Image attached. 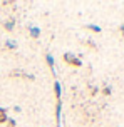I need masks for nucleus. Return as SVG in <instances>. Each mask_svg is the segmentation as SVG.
Segmentation results:
<instances>
[{"mask_svg": "<svg viewBox=\"0 0 124 127\" xmlns=\"http://www.w3.org/2000/svg\"><path fill=\"white\" fill-rule=\"evenodd\" d=\"M119 30H121V33H123V37H124V24L121 27H119Z\"/></svg>", "mask_w": 124, "mask_h": 127, "instance_id": "obj_14", "label": "nucleus"}, {"mask_svg": "<svg viewBox=\"0 0 124 127\" xmlns=\"http://www.w3.org/2000/svg\"><path fill=\"white\" fill-rule=\"evenodd\" d=\"M13 110H15V112H22V107H20V105H15Z\"/></svg>", "mask_w": 124, "mask_h": 127, "instance_id": "obj_12", "label": "nucleus"}, {"mask_svg": "<svg viewBox=\"0 0 124 127\" xmlns=\"http://www.w3.org/2000/svg\"><path fill=\"white\" fill-rule=\"evenodd\" d=\"M87 44L92 45V47H96V42H94V40H87Z\"/></svg>", "mask_w": 124, "mask_h": 127, "instance_id": "obj_13", "label": "nucleus"}, {"mask_svg": "<svg viewBox=\"0 0 124 127\" xmlns=\"http://www.w3.org/2000/svg\"><path fill=\"white\" fill-rule=\"evenodd\" d=\"M8 121V115H7V109L0 107V124H5Z\"/></svg>", "mask_w": 124, "mask_h": 127, "instance_id": "obj_6", "label": "nucleus"}, {"mask_svg": "<svg viewBox=\"0 0 124 127\" xmlns=\"http://www.w3.org/2000/svg\"><path fill=\"white\" fill-rule=\"evenodd\" d=\"M85 29H89V30L96 32V33H99V32L102 30V29H101V27H99V25H94V24H87V25H85Z\"/></svg>", "mask_w": 124, "mask_h": 127, "instance_id": "obj_9", "label": "nucleus"}, {"mask_svg": "<svg viewBox=\"0 0 124 127\" xmlns=\"http://www.w3.org/2000/svg\"><path fill=\"white\" fill-rule=\"evenodd\" d=\"M54 92H55V97H57V100H60L62 89H60V82H59V80H55V82H54Z\"/></svg>", "mask_w": 124, "mask_h": 127, "instance_id": "obj_5", "label": "nucleus"}, {"mask_svg": "<svg viewBox=\"0 0 124 127\" xmlns=\"http://www.w3.org/2000/svg\"><path fill=\"white\" fill-rule=\"evenodd\" d=\"M62 59H64L67 64H71V65H76V67H81L82 65V60L76 55V54H72V52H65L64 55H62Z\"/></svg>", "mask_w": 124, "mask_h": 127, "instance_id": "obj_1", "label": "nucleus"}, {"mask_svg": "<svg viewBox=\"0 0 124 127\" xmlns=\"http://www.w3.org/2000/svg\"><path fill=\"white\" fill-rule=\"evenodd\" d=\"M7 124H8V127H15V126H17L15 119H8V121H7Z\"/></svg>", "mask_w": 124, "mask_h": 127, "instance_id": "obj_10", "label": "nucleus"}, {"mask_svg": "<svg viewBox=\"0 0 124 127\" xmlns=\"http://www.w3.org/2000/svg\"><path fill=\"white\" fill-rule=\"evenodd\" d=\"M5 47H7V49H10V50H13V49H17V42L8 38V40H5Z\"/></svg>", "mask_w": 124, "mask_h": 127, "instance_id": "obj_7", "label": "nucleus"}, {"mask_svg": "<svg viewBox=\"0 0 124 127\" xmlns=\"http://www.w3.org/2000/svg\"><path fill=\"white\" fill-rule=\"evenodd\" d=\"M45 60H47V64H49L50 70H52V74L55 75V67H54V57H52V54H50V52H47V54H45Z\"/></svg>", "mask_w": 124, "mask_h": 127, "instance_id": "obj_4", "label": "nucleus"}, {"mask_svg": "<svg viewBox=\"0 0 124 127\" xmlns=\"http://www.w3.org/2000/svg\"><path fill=\"white\" fill-rule=\"evenodd\" d=\"M111 92H112L111 85H106V87H104V94H106V95H109V94H111Z\"/></svg>", "mask_w": 124, "mask_h": 127, "instance_id": "obj_11", "label": "nucleus"}, {"mask_svg": "<svg viewBox=\"0 0 124 127\" xmlns=\"http://www.w3.org/2000/svg\"><path fill=\"white\" fill-rule=\"evenodd\" d=\"M3 27H5V30L12 32L13 29H15V22H13V20H8V22H5V24H3Z\"/></svg>", "mask_w": 124, "mask_h": 127, "instance_id": "obj_8", "label": "nucleus"}, {"mask_svg": "<svg viewBox=\"0 0 124 127\" xmlns=\"http://www.w3.org/2000/svg\"><path fill=\"white\" fill-rule=\"evenodd\" d=\"M55 117H57V127H62V100H57V105H55Z\"/></svg>", "mask_w": 124, "mask_h": 127, "instance_id": "obj_2", "label": "nucleus"}, {"mask_svg": "<svg viewBox=\"0 0 124 127\" xmlns=\"http://www.w3.org/2000/svg\"><path fill=\"white\" fill-rule=\"evenodd\" d=\"M27 27H29V33H30V35H32L34 38H37V37L40 35V29H39V27L32 25V24H29Z\"/></svg>", "mask_w": 124, "mask_h": 127, "instance_id": "obj_3", "label": "nucleus"}]
</instances>
